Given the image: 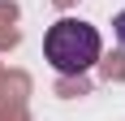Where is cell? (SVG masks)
Segmentation results:
<instances>
[{
  "mask_svg": "<svg viewBox=\"0 0 125 121\" xmlns=\"http://www.w3.org/2000/svg\"><path fill=\"white\" fill-rule=\"evenodd\" d=\"M104 52V39L99 30L82 17H61V22L48 26V35H43V56L52 60V69L65 73V78H78V73H86Z\"/></svg>",
  "mask_w": 125,
  "mask_h": 121,
  "instance_id": "obj_1",
  "label": "cell"
},
{
  "mask_svg": "<svg viewBox=\"0 0 125 121\" xmlns=\"http://www.w3.org/2000/svg\"><path fill=\"white\" fill-rule=\"evenodd\" d=\"M112 35H116V43L125 48V9H121V13L112 17Z\"/></svg>",
  "mask_w": 125,
  "mask_h": 121,
  "instance_id": "obj_2",
  "label": "cell"
}]
</instances>
